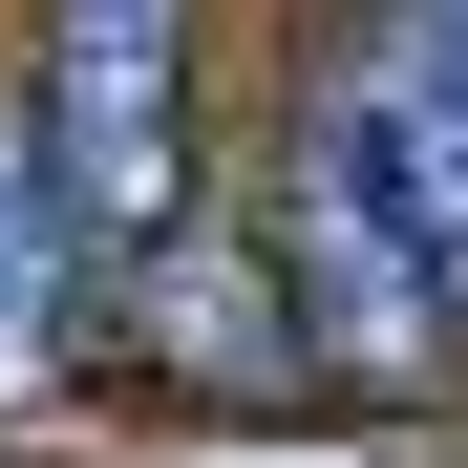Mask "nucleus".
<instances>
[{
  "instance_id": "nucleus-3",
  "label": "nucleus",
  "mask_w": 468,
  "mask_h": 468,
  "mask_svg": "<svg viewBox=\"0 0 468 468\" xmlns=\"http://www.w3.org/2000/svg\"><path fill=\"white\" fill-rule=\"evenodd\" d=\"M341 107H362V149H383V171H405L426 256H447V298H468V0H405V22L341 64Z\"/></svg>"
},
{
  "instance_id": "nucleus-1",
  "label": "nucleus",
  "mask_w": 468,
  "mask_h": 468,
  "mask_svg": "<svg viewBox=\"0 0 468 468\" xmlns=\"http://www.w3.org/2000/svg\"><path fill=\"white\" fill-rule=\"evenodd\" d=\"M43 149H64V213H86L107 298H149L192 234V0H64L43 22Z\"/></svg>"
},
{
  "instance_id": "nucleus-2",
  "label": "nucleus",
  "mask_w": 468,
  "mask_h": 468,
  "mask_svg": "<svg viewBox=\"0 0 468 468\" xmlns=\"http://www.w3.org/2000/svg\"><path fill=\"white\" fill-rule=\"evenodd\" d=\"M277 277H298V320H320L341 362H383V383L468 362V298H447L426 213H405V171L362 149V107H341V86H320V128H298V171H277Z\"/></svg>"
},
{
  "instance_id": "nucleus-4",
  "label": "nucleus",
  "mask_w": 468,
  "mask_h": 468,
  "mask_svg": "<svg viewBox=\"0 0 468 468\" xmlns=\"http://www.w3.org/2000/svg\"><path fill=\"white\" fill-rule=\"evenodd\" d=\"M64 298H107V256H86V213H64V149H43V86H22L0 107V383H43Z\"/></svg>"
}]
</instances>
